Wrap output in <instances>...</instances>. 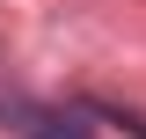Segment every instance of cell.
Returning a JSON list of instances; mask_svg holds the SVG:
<instances>
[{"instance_id":"6da1fadb","label":"cell","mask_w":146,"mask_h":139,"mask_svg":"<svg viewBox=\"0 0 146 139\" xmlns=\"http://www.w3.org/2000/svg\"><path fill=\"white\" fill-rule=\"evenodd\" d=\"M29 139H95V132L73 117V110H58V117H36V124H29Z\"/></svg>"}]
</instances>
